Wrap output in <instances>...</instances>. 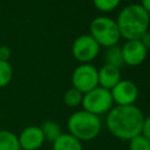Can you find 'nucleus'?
<instances>
[{
  "label": "nucleus",
  "mask_w": 150,
  "mask_h": 150,
  "mask_svg": "<svg viewBox=\"0 0 150 150\" xmlns=\"http://www.w3.org/2000/svg\"><path fill=\"white\" fill-rule=\"evenodd\" d=\"M100 53V45L93 39L90 34H83L75 39L71 46V54L73 56L82 62L89 63L93 61Z\"/></svg>",
  "instance_id": "0eeeda50"
},
{
  "label": "nucleus",
  "mask_w": 150,
  "mask_h": 150,
  "mask_svg": "<svg viewBox=\"0 0 150 150\" xmlns=\"http://www.w3.org/2000/svg\"><path fill=\"white\" fill-rule=\"evenodd\" d=\"M40 129L42 131V135L45 137V141H48L50 143L55 142L61 136V134H62V130H61L60 124L56 123L55 121H52V120L45 121L40 125Z\"/></svg>",
  "instance_id": "ddd939ff"
},
{
  "label": "nucleus",
  "mask_w": 150,
  "mask_h": 150,
  "mask_svg": "<svg viewBox=\"0 0 150 150\" xmlns=\"http://www.w3.org/2000/svg\"><path fill=\"white\" fill-rule=\"evenodd\" d=\"M105 64H110L114 66L116 68H121L124 62H123V57H122V50L118 46H112L109 47L105 52Z\"/></svg>",
  "instance_id": "2eb2a0df"
},
{
  "label": "nucleus",
  "mask_w": 150,
  "mask_h": 150,
  "mask_svg": "<svg viewBox=\"0 0 150 150\" xmlns=\"http://www.w3.org/2000/svg\"><path fill=\"white\" fill-rule=\"evenodd\" d=\"M142 135L150 141V116L144 117L143 127H142Z\"/></svg>",
  "instance_id": "aec40b11"
},
{
  "label": "nucleus",
  "mask_w": 150,
  "mask_h": 150,
  "mask_svg": "<svg viewBox=\"0 0 150 150\" xmlns=\"http://www.w3.org/2000/svg\"><path fill=\"white\" fill-rule=\"evenodd\" d=\"M143 121V112L135 104L115 105L108 111L105 125L116 138L130 141L142 134Z\"/></svg>",
  "instance_id": "f257e3e1"
},
{
  "label": "nucleus",
  "mask_w": 150,
  "mask_h": 150,
  "mask_svg": "<svg viewBox=\"0 0 150 150\" xmlns=\"http://www.w3.org/2000/svg\"><path fill=\"white\" fill-rule=\"evenodd\" d=\"M71 83L73 88L86 94L98 87V70L90 63H82L73 71Z\"/></svg>",
  "instance_id": "423d86ee"
},
{
  "label": "nucleus",
  "mask_w": 150,
  "mask_h": 150,
  "mask_svg": "<svg viewBox=\"0 0 150 150\" xmlns=\"http://www.w3.org/2000/svg\"><path fill=\"white\" fill-rule=\"evenodd\" d=\"M68 134L81 142H88L96 138L101 131L102 122L100 116L86 110H79L71 114L67 121Z\"/></svg>",
  "instance_id": "7ed1b4c3"
},
{
  "label": "nucleus",
  "mask_w": 150,
  "mask_h": 150,
  "mask_svg": "<svg viewBox=\"0 0 150 150\" xmlns=\"http://www.w3.org/2000/svg\"><path fill=\"white\" fill-rule=\"evenodd\" d=\"M90 35L103 47L116 46L121 39V34L115 20L109 16H97L90 22Z\"/></svg>",
  "instance_id": "20e7f679"
},
{
  "label": "nucleus",
  "mask_w": 150,
  "mask_h": 150,
  "mask_svg": "<svg viewBox=\"0 0 150 150\" xmlns=\"http://www.w3.org/2000/svg\"><path fill=\"white\" fill-rule=\"evenodd\" d=\"M13 79V67L9 61L0 60V88L6 87Z\"/></svg>",
  "instance_id": "dca6fc26"
},
{
  "label": "nucleus",
  "mask_w": 150,
  "mask_h": 150,
  "mask_svg": "<svg viewBox=\"0 0 150 150\" xmlns=\"http://www.w3.org/2000/svg\"><path fill=\"white\" fill-rule=\"evenodd\" d=\"M121 0H93L94 6L101 12H111L120 5Z\"/></svg>",
  "instance_id": "6ab92c4d"
},
{
  "label": "nucleus",
  "mask_w": 150,
  "mask_h": 150,
  "mask_svg": "<svg viewBox=\"0 0 150 150\" xmlns=\"http://www.w3.org/2000/svg\"><path fill=\"white\" fill-rule=\"evenodd\" d=\"M12 50L8 46H0V60H5L8 61L11 57Z\"/></svg>",
  "instance_id": "412c9836"
},
{
  "label": "nucleus",
  "mask_w": 150,
  "mask_h": 150,
  "mask_svg": "<svg viewBox=\"0 0 150 150\" xmlns=\"http://www.w3.org/2000/svg\"><path fill=\"white\" fill-rule=\"evenodd\" d=\"M52 150H83L82 142L70 134H61V136L52 143Z\"/></svg>",
  "instance_id": "f8f14e48"
},
{
  "label": "nucleus",
  "mask_w": 150,
  "mask_h": 150,
  "mask_svg": "<svg viewBox=\"0 0 150 150\" xmlns=\"http://www.w3.org/2000/svg\"><path fill=\"white\" fill-rule=\"evenodd\" d=\"M121 70L110 64H104L98 70V86L111 90L121 81Z\"/></svg>",
  "instance_id": "9b49d317"
},
{
  "label": "nucleus",
  "mask_w": 150,
  "mask_h": 150,
  "mask_svg": "<svg viewBox=\"0 0 150 150\" xmlns=\"http://www.w3.org/2000/svg\"><path fill=\"white\" fill-rule=\"evenodd\" d=\"M81 104L83 107V110L100 116L102 114L108 112L112 108L114 102L110 90L104 89L102 87H96L93 90L83 94Z\"/></svg>",
  "instance_id": "39448f33"
},
{
  "label": "nucleus",
  "mask_w": 150,
  "mask_h": 150,
  "mask_svg": "<svg viewBox=\"0 0 150 150\" xmlns=\"http://www.w3.org/2000/svg\"><path fill=\"white\" fill-rule=\"evenodd\" d=\"M143 8H144V11L150 15V0H141V4H139Z\"/></svg>",
  "instance_id": "5701e85b"
},
{
  "label": "nucleus",
  "mask_w": 150,
  "mask_h": 150,
  "mask_svg": "<svg viewBox=\"0 0 150 150\" xmlns=\"http://www.w3.org/2000/svg\"><path fill=\"white\" fill-rule=\"evenodd\" d=\"M129 150H150V141L141 134L129 141Z\"/></svg>",
  "instance_id": "a211bd4d"
},
{
  "label": "nucleus",
  "mask_w": 150,
  "mask_h": 150,
  "mask_svg": "<svg viewBox=\"0 0 150 150\" xmlns=\"http://www.w3.org/2000/svg\"><path fill=\"white\" fill-rule=\"evenodd\" d=\"M112 102L116 105H131L136 102L138 96V89L132 81L121 80L111 90Z\"/></svg>",
  "instance_id": "6e6552de"
},
{
  "label": "nucleus",
  "mask_w": 150,
  "mask_h": 150,
  "mask_svg": "<svg viewBox=\"0 0 150 150\" xmlns=\"http://www.w3.org/2000/svg\"><path fill=\"white\" fill-rule=\"evenodd\" d=\"M82 98H83V94L75 88L68 89L63 95V101H64L66 105L71 107V108L80 105L82 103Z\"/></svg>",
  "instance_id": "f3484780"
},
{
  "label": "nucleus",
  "mask_w": 150,
  "mask_h": 150,
  "mask_svg": "<svg viewBox=\"0 0 150 150\" xmlns=\"http://www.w3.org/2000/svg\"><path fill=\"white\" fill-rule=\"evenodd\" d=\"M0 150H21L18 135L11 130H0Z\"/></svg>",
  "instance_id": "4468645a"
},
{
  "label": "nucleus",
  "mask_w": 150,
  "mask_h": 150,
  "mask_svg": "<svg viewBox=\"0 0 150 150\" xmlns=\"http://www.w3.org/2000/svg\"><path fill=\"white\" fill-rule=\"evenodd\" d=\"M18 139L21 150H38L46 142L42 131L38 125H28L23 128L18 135Z\"/></svg>",
  "instance_id": "9d476101"
},
{
  "label": "nucleus",
  "mask_w": 150,
  "mask_h": 150,
  "mask_svg": "<svg viewBox=\"0 0 150 150\" xmlns=\"http://www.w3.org/2000/svg\"><path fill=\"white\" fill-rule=\"evenodd\" d=\"M122 50V57L124 64L136 67L141 64L148 54V49L143 46L141 40H129L127 41L123 47L121 48Z\"/></svg>",
  "instance_id": "1a4fd4ad"
},
{
  "label": "nucleus",
  "mask_w": 150,
  "mask_h": 150,
  "mask_svg": "<svg viewBox=\"0 0 150 150\" xmlns=\"http://www.w3.org/2000/svg\"><path fill=\"white\" fill-rule=\"evenodd\" d=\"M121 38L129 40H139L150 26V15L139 4L125 6L116 20Z\"/></svg>",
  "instance_id": "f03ea898"
},
{
  "label": "nucleus",
  "mask_w": 150,
  "mask_h": 150,
  "mask_svg": "<svg viewBox=\"0 0 150 150\" xmlns=\"http://www.w3.org/2000/svg\"><path fill=\"white\" fill-rule=\"evenodd\" d=\"M139 40H141V42L143 43V46L146 49H150V32H146Z\"/></svg>",
  "instance_id": "4be33fe9"
}]
</instances>
